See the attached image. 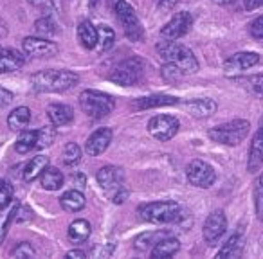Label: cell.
Returning a JSON list of instances; mask_svg holds the SVG:
<instances>
[{
    "label": "cell",
    "mask_w": 263,
    "mask_h": 259,
    "mask_svg": "<svg viewBox=\"0 0 263 259\" xmlns=\"http://www.w3.org/2000/svg\"><path fill=\"white\" fill-rule=\"evenodd\" d=\"M186 106L197 117H209L211 113H215V110H216V103L213 101V99H209V97L193 99V101H187Z\"/></svg>",
    "instance_id": "4316f807"
},
{
    "label": "cell",
    "mask_w": 263,
    "mask_h": 259,
    "mask_svg": "<svg viewBox=\"0 0 263 259\" xmlns=\"http://www.w3.org/2000/svg\"><path fill=\"white\" fill-rule=\"evenodd\" d=\"M144 74V62L143 58H128L124 62H121L119 65L114 69V72L110 74V79L114 83L121 85V87H132V85H136L141 81Z\"/></svg>",
    "instance_id": "8992f818"
},
{
    "label": "cell",
    "mask_w": 263,
    "mask_h": 259,
    "mask_svg": "<svg viewBox=\"0 0 263 259\" xmlns=\"http://www.w3.org/2000/svg\"><path fill=\"white\" fill-rule=\"evenodd\" d=\"M226 230H227V218H226V214H223V211H213L211 214L205 218L202 236H204V241L209 247H215L223 237Z\"/></svg>",
    "instance_id": "9c48e42d"
},
{
    "label": "cell",
    "mask_w": 263,
    "mask_h": 259,
    "mask_svg": "<svg viewBox=\"0 0 263 259\" xmlns=\"http://www.w3.org/2000/svg\"><path fill=\"white\" fill-rule=\"evenodd\" d=\"M241 83L245 85V88H247L251 94H254L256 97L263 99V74L251 76V77H247V79L241 81Z\"/></svg>",
    "instance_id": "d6a6232c"
},
{
    "label": "cell",
    "mask_w": 263,
    "mask_h": 259,
    "mask_svg": "<svg viewBox=\"0 0 263 259\" xmlns=\"http://www.w3.org/2000/svg\"><path fill=\"white\" fill-rule=\"evenodd\" d=\"M251 36L258 38V40H261L263 38V15L258 16V18L251 24Z\"/></svg>",
    "instance_id": "f35d334b"
},
{
    "label": "cell",
    "mask_w": 263,
    "mask_h": 259,
    "mask_svg": "<svg viewBox=\"0 0 263 259\" xmlns=\"http://www.w3.org/2000/svg\"><path fill=\"white\" fill-rule=\"evenodd\" d=\"M177 2H179V0H157V4L161 6L162 9H166V11H170V9L175 8Z\"/></svg>",
    "instance_id": "7bdbcfd3"
},
{
    "label": "cell",
    "mask_w": 263,
    "mask_h": 259,
    "mask_svg": "<svg viewBox=\"0 0 263 259\" xmlns=\"http://www.w3.org/2000/svg\"><path fill=\"white\" fill-rule=\"evenodd\" d=\"M92 227L87 220H74L69 225V237L76 243H83L90 237Z\"/></svg>",
    "instance_id": "d4e9b609"
},
{
    "label": "cell",
    "mask_w": 263,
    "mask_h": 259,
    "mask_svg": "<svg viewBox=\"0 0 263 259\" xmlns=\"http://www.w3.org/2000/svg\"><path fill=\"white\" fill-rule=\"evenodd\" d=\"M259 56L256 52H236L226 62V70L227 72H241V70H247L251 67L258 65Z\"/></svg>",
    "instance_id": "9a60e30c"
},
{
    "label": "cell",
    "mask_w": 263,
    "mask_h": 259,
    "mask_svg": "<svg viewBox=\"0 0 263 259\" xmlns=\"http://www.w3.org/2000/svg\"><path fill=\"white\" fill-rule=\"evenodd\" d=\"M80 81L76 72L65 69H47L40 70L31 77V85L36 92H65Z\"/></svg>",
    "instance_id": "6da1fadb"
},
{
    "label": "cell",
    "mask_w": 263,
    "mask_h": 259,
    "mask_svg": "<svg viewBox=\"0 0 263 259\" xmlns=\"http://www.w3.org/2000/svg\"><path fill=\"white\" fill-rule=\"evenodd\" d=\"M116 15H117V18H119L121 26H123V31H124V34H126L128 40H132V42L143 40V36H144L143 26H141L134 8H132L128 2H124V0H119V2H117Z\"/></svg>",
    "instance_id": "52a82bcc"
},
{
    "label": "cell",
    "mask_w": 263,
    "mask_h": 259,
    "mask_svg": "<svg viewBox=\"0 0 263 259\" xmlns=\"http://www.w3.org/2000/svg\"><path fill=\"white\" fill-rule=\"evenodd\" d=\"M60 204L65 211L69 212H78L87 205V200H85V194L81 191H76V189H70V191H65V193L60 196Z\"/></svg>",
    "instance_id": "d6986e66"
},
{
    "label": "cell",
    "mask_w": 263,
    "mask_h": 259,
    "mask_svg": "<svg viewBox=\"0 0 263 259\" xmlns=\"http://www.w3.org/2000/svg\"><path fill=\"white\" fill-rule=\"evenodd\" d=\"M215 2H216L218 6H229V4H234L236 0H215Z\"/></svg>",
    "instance_id": "f6af8a7d"
},
{
    "label": "cell",
    "mask_w": 263,
    "mask_h": 259,
    "mask_svg": "<svg viewBox=\"0 0 263 259\" xmlns=\"http://www.w3.org/2000/svg\"><path fill=\"white\" fill-rule=\"evenodd\" d=\"M13 200V186L8 180L0 178V211L6 209Z\"/></svg>",
    "instance_id": "836d02e7"
},
{
    "label": "cell",
    "mask_w": 263,
    "mask_h": 259,
    "mask_svg": "<svg viewBox=\"0 0 263 259\" xmlns=\"http://www.w3.org/2000/svg\"><path fill=\"white\" fill-rule=\"evenodd\" d=\"M137 214L143 222L154 223V225H164V223L177 222L180 218V205L177 202L164 200V202H150L143 204L137 209Z\"/></svg>",
    "instance_id": "3957f363"
},
{
    "label": "cell",
    "mask_w": 263,
    "mask_h": 259,
    "mask_svg": "<svg viewBox=\"0 0 263 259\" xmlns=\"http://www.w3.org/2000/svg\"><path fill=\"white\" fill-rule=\"evenodd\" d=\"M0 49H2V47H0Z\"/></svg>",
    "instance_id": "c3c4849f"
},
{
    "label": "cell",
    "mask_w": 263,
    "mask_h": 259,
    "mask_svg": "<svg viewBox=\"0 0 263 259\" xmlns=\"http://www.w3.org/2000/svg\"><path fill=\"white\" fill-rule=\"evenodd\" d=\"M116 44V33H114L112 27L108 26H99L98 27V45L96 47L99 49V52H106L114 47Z\"/></svg>",
    "instance_id": "f1b7e54d"
},
{
    "label": "cell",
    "mask_w": 263,
    "mask_h": 259,
    "mask_svg": "<svg viewBox=\"0 0 263 259\" xmlns=\"http://www.w3.org/2000/svg\"><path fill=\"white\" fill-rule=\"evenodd\" d=\"M67 257H76V259H83V257H87V254H85L83 250H69V252H67Z\"/></svg>",
    "instance_id": "ee69618b"
},
{
    "label": "cell",
    "mask_w": 263,
    "mask_h": 259,
    "mask_svg": "<svg viewBox=\"0 0 263 259\" xmlns=\"http://www.w3.org/2000/svg\"><path fill=\"white\" fill-rule=\"evenodd\" d=\"M11 254L15 255V257H34V255H36V252H34L33 247H31V243L24 241V243H20L18 247L11 252Z\"/></svg>",
    "instance_id": "e575fe53"
},
{
    "label": "cell",
    "mask_w": 263,
    "mask_h": 259,
    "mask_svg": "<svg viewBox=\"0 0 263 259\" xmlns=\"http://www.w3.org/2000/svg\"><path fill=\"white\" fill-rule=\"evenodd\" d=\"M31 121V110L27 106H18L15 108L8 117V126L11 128L13 132H22L29 126Z\"/></svg>",
    "instance_id": "44dd1931"
},
{
    "label": "cell",
    "mask_w": 263,
    "mask_h": 259,
    "mask_svg": "<svg viewBox=\"0 0 263 259\" xmlns=\"http://www.w3.org/2000/svg\"><path fill=\"white\" fill-rule=\"evenodd\" d=\"M47 117L56 128H62L65 124L72 123L74 112L69 105H62V103H54V105L47 106Z\"/></svg>",
    "instance_id": "e0dca14e"
},
{
    "label": "cell",
    "mask_w": 263,
    "mask_h": 259,
    "mask_svg": "<svg viewBox=\"0 0 263 259\" xmlns=\"http://www.w3.org/2000/svg\"><path fill=\"white\" fill-rule=\"evenodd\" d=\"M11 101H13V92H9L8 88L0 87V110L6 108Z\"/></svg>",
    "instance_id": "60d3db41"
},
{
    "label": "cell",
    "mask_w": 263,
    "mask_h": 259,
    "mask_svg": "<svg viewBox=\"0 0 263 259\" xmlns=\"http://www.w3.org/2000/svg\"><path fill=\"white\" fill-rule=\"evenodd\" d=\"M241 248H243V240H241L240 234H233L229 240L223 243V247L218 250L216 257H240L241 255Z\"/></svg>",
    "instance_id": "cb8c5ba5"
},
{
    "label": "cell",
    "mask_w": 263,
    "mask_h": 259,
    "mask_svg": "<svg viewBox=\"0 0 263 259\" xmlns=\"http://www.w3.org/2000/svg\"><path fill=\"white\" fill-rule=\"evenodd\" d=\"M157 52L166 63L179 67L184 74H195L198 70V62L195 54L186 47V45L179 44V42H161L157 45Z\"/></svg>",
    "instance_id": "7a4b0ae2"
},
{
    "label": "cell",
    "mask_w": 263,
    "mask_h": 259,
    "mask_svg": "<svg viewBox=\"0 0 263 259\" xmlns=\"http://www.w3.org/2000/svg\"><path fill=\"white\" fill-rule=\"evenodd\" d=\"M193 26V16L187 11H180L161 29V38L168 42H175L187 33Z\"/></svg>",
    "instance_id": "8fae6325"
},
{
    "label": "cell",
    "mask_w": 263,
    "mask_h": 259,
    "mask_svg": "<svg viewBox=\"0 0 263 259\" xmlns=\"http://www.w3.org/2000/svg\"><path fill=\"white\" fill-rule=\"evenodd\" d=\"M18 207H20V204L16 202V204H13L8 211H4V209H2V212H0V245L4 243L6 236H8L9 225H11L13 218H15L16 212H18Z\"/></svg>",
    "instance_id": "f546056e"
},
{
    "label": "cell",
    "mask_w": 263,
    "mask_h": 259,
    "mask_svg": "<svg viewBox=\"0 0 263 259\" xmlns=\"http://www.w3.org/2000/svg\"><path fill=\"white\" fill-rule=\"evenodd\" d=\"M180 250V241L177 237H164V240H159L157 243L152 248V257H161V259H168L173 257L177 252Z\"/></svg>",
    "instance_id": "ac0fdd59"
},
{
    "label": "cell",
    "mask_w": 263,
    "mask_h": 259,
    "mask_svg": "<svg viewBox=\"0 0 263 259\" xmlns=\"http://www.w3.org/2000/svg\"><path fill=\"white\" fill-rule=\"evenodd\" d=\"M81 161V148L76 143H69L63 148V162L65 166H76Z\"/></svg>",
    "instance_id": "1f68e13d"
},
{
    "label": "cell",
    "mask_w": 263,
    "mask_h": 259,
    "mask_svg": "<svg viewBox=\"0 0 263 259\" xmlns=\"http://www.w3.org/2000/svg\"><path fill=\"white\" fill-rule=\"evenodd\" d=\"M27 2H31V4H42V0H27Z\"/></svg>",
    "instance_id": "bcb514c9"
},
{
    "label": "cell",
    "mask_w": 263,
    "mask_h": 259,
    "mask_svg": "<svg viewBox=\"0 0 263 259\" xmlns=\"http://www.w3.org/2000/svg\"><path fill=\"white\" fill-rule=\"evenodd\" d=\"M80 106L90 119H103L116 108L112 95L99 90H85L80 95Z\"/></svg>",
    "instance_id": "5b68a950"
},
{
    "label": "cell",
    "mask_w": 263,
    "mask_h": 259,
    "mask_svg": "<svg viewBox=\"0 0 263 259\" xmlns=\"http://www.w3.org/2000/svg\"><path fill=\"white\" fill-rule=\"evenodd\" d=\"M40 184L45 191H58L63 186V175L60 169L56 168H45V171L42 173Z\"/></svg>",
    "instance_id": "484cf974"
},
{
    "label": "cell",
    "mask_w": 263,
    "mask_h": 259,
    "mask_svg": "<svg viewBox=\"0 0 263 259\" xmlns=\"http://www.w3.org/2000/svg\"><path fill=\"white\" fill-rule=\"evenodd\" d=\"M243 6L247 11H254V9L261 8L263 6V0H243Z\"/></svg>",
    "instance_id": "b9f144b4"
},
{
    "label": "cell",
    "mask_w": 263,
    "mask_h": 259,
    "mask_svg": "<svg viewBox=\"0 0 263 259\" xmlns=\"http://www.w3.org/2000/svg\"><path fill=\"white\" fill-rule=\"evenodd\" d=\"M22 47L26 54L33 56V58H51V56L58 54V45L51 40H45V38L27 36L24 38Z\"/></svg>",
    "instance_id": "4fadbf2b"
},
{
    "label": "cell",
    "mask_w": 263,
    "mask_h": 259,
    "mask_svg": "<svg viewBox=\"0 0 263 259\" xmlns=\"http://www.w3.org/2000/svg\"><path fill=\"white\" fill-rule=\"evenodd\" d=\"M251 124L245 119H234L229 123H223L220 126H215L209 130V139L213 143L223 144V146H238L243 143L249 135Z\"/></svg>",
    "instance_id": "277c9868"
},
{
    "label": "cell",
    "mask_w": 263,
    "mask_h": 259,
    "mask_svg": "<svg viewBox=\"0 0 263 259\" xmlns=\"http://www.w3.org/2000/svg\"><path fill=\"white\" fill-rule=\"evenodd\" d=\"M155 236H157L155 232L141 234V236L136 240V248H137V250H146V248H150L152 243H157V241H154Z\"/></svg>",
    "instance_id": "d590c367"
},
{
    "label": "cell",
    "mask_w": 263,
    "mask_h": 259,
    "mask_svg": "<svg viewBox=\"0 0 263 259\" xmlns=\"http://www.w3.org/2000/svg\"><path fill=\"white\" fill-rule=\"evenodd\" d=\"M187 180H190L191 186L208 189V187H211L216 182V171L208 162L193 161L187 166Z\"/></svg>",
    "instance_id": "30bf717a"
},
{
    "label": "cell",
    "mask_w": 263,
    "mask_h": 259,
    "mask_svg": "<svg viewBox=\"0 0 263 259\" xmlns=\"http://www.w3.org/2000/svg\"><path fill=\"white\" fill-rule=\"evenodd\" d=\"M179 105V99L173 95H150V97H141L136 101L137 110H148V108H159V106H173Z\"/></svg>",
    "instance_id": "ffe728a7"
},
{
    "label": "cell",
    "mask_w": 263,
    "mask_h": 259,
    "mask_svg": "<svg viewBox=\"0 0 263 259\" xmlns=\"http://www.w3.org/2000/svg\"><path fill=\"white\" fill-rule=\"evenodd\" d=\"M179 119L173 115H155L148 123V132L154 139L166 143V141H172L173 137L179 132Z\"/></svg>",
    "instance_id": "ba28073f"
},
{
    "label": "cell",
    "mask_w": 263,
    "mask_h": 259,
    "mask_svg": "<svg viewBox=\"0 0 263 259\" xmlns=\"http://www.w3.org/2000/svg\"><path fill=\"white\" fill-rule=\"evenodd\" d=\"M110 143H112V130L110 128H99L87 139L85 151L88 153V157H98V155L105 153Z\"/></svg>",
    "instance_id": "5bb4252c"
},
{
    "label": "cell",
    "mask_w": 263,
    "mask_h": 259,
    "mask_svg": "<svg viewBox=\"0 0 263 259\" xmlns=\"http://www.w3.org/2000/svg\"><path fill=\"white\" fill-rule=\"evenodd\" d=\"M26 58L15 49H0V74L6 72H15V70L22 69Z\"/></svg>",
    "instance_id": "2e32d148"
},
{
    "label": "cell",
    "mask_w": 263,
    "mask_h": 259,
    "mask_svg": "<svg viewBox=\"0 0 263 259\" xmlns=\"http://www.w3.org/2000/svg\"><path fill=\"white\" fill-rule=\"evenodd\" d=\"M34 29H36V33H40V34H54L56 33L54 24H52L49 18L38 20V22L34 24Z\"/></svg>",
    "instance_id": "8d00e7d4"
},
{
    "label": "cell",
    "mask_w": 263,
    "mask_h": 259,
    "mask_svg": "<svg viewBox=\"0 0 263 259\" xmlns=\"http://www.w3.org/2000/svg\"><path fill=\"white\" fill-rule=\"evenodd\" d=\"M182 70L179 69V67L172 65V63H166L164 67H162V76L166 77V79H179V77H182Z\"/></svg>",
    "instance_id": "74e56055"
},
{
    "label": "cell",
    "mask_w": 263,
    "mask_h": 259,
    "mask_svg": "<svg viewBox=\"0 0 263 259\" xmlns=\"http://www.w3.org/2000/svg\"><path fill=\"white\" fill-rule=\"evenodd\" d=\"M56 139V126L51 124V126H44L38 130V135H36V148H45V146H51Z\"/></svg>",
    "instance_id": "4dcf8cb0"
},
{
    "label": "cell",
    "mask_w": 263,
    "mask_h": 259,
    "mask_svg": "<svg viewBox=\"0 0 263 259\" xmlns=\"http://www.w3.org/2000/svg\"><path fill=\"white\" fill-rule=\"evenodd\" d=\"M259 187H263V173H261V176H259Z\"/></svg>",
    "instance_id": "7dc6e473"
},
{
    "label": "cell",
    "mask_w": 263,
    "mask_h": 259,
    "mask_svg": "<svg viewBox=\"0 0 263 259\" xmlns=\"http://www.w3.org/2000/svg\"><path fill=\"white\" fill-rule=\"evenodd\" d=\"M96 180H98V184L101 186V189L106 191V194H108L110 198H112L117 191H121L124 187L123 171H121L119 168H116V166H105V168H101L98 171V175H96Z\"/></svg>",
    "instance_id": "7c38bea8"
},
{
    "label": "cell",
    "mask_w": 263,
    "mask_h": 259,
    "mask_svg": "<svg viewBox=\"0 0 263 259\" xmlns=\"http://www.w3.org/2000/svg\"><path fill=\"white\" fill-rule=\"evenodd\" d=\"M78 38H80L81 45L90 51V49H94L98 45V29L88 20H85V22H81L78 26Z\"/></svg>",
    "instance_id": "603a6c76"
},
{
    "label": "cell",
    "mask_w": 263,
    "mask_h": 259,
    "mask_svg": "<svg viewBox=\"0 0 263 259\" xmlns=\"http://www.w3.org/2000/svg\"><path fill=\"white\" fill-rule=\"evenodd\" d=\"M256 214L259 222H263V187L256 189Z\"/></svg>",
    "instance_id": "ab89813d"
},
{
    "label": "cell",
    "mask_w": 263,
    "mask_h": 259,
    "mask_svg": "<svg viewBox=\"0 0 263 259\" xmlns=\"http://www.w3.org/2000/svg\"><path fill=\"white\" fill-rule=\"evenodd\" d=\"M36 135H38V130H22V133H20V137L16 139L15 144L16 153L26 155L33 148H36Z\"/></svg>",
    "instance_id": "83f0119b"
},
{
    "label": "cell",
    "mask_w": 263,
    "mask_h": 259,
    "mask_svg": "<svg viewBox=\"0 0 263 259\" xmlns=\"http://www.w3.org/2000/svg\"><path fill=\"white\" fill-rule=\"evenodd\" d=\"M49 166V158L44 155H36L27 162L26 169H24V180L26 182H33L38 176H42V173L45 171V168Z\"/></svg>",
    "instance_id": "7402d4cb"
}]
</instances>
